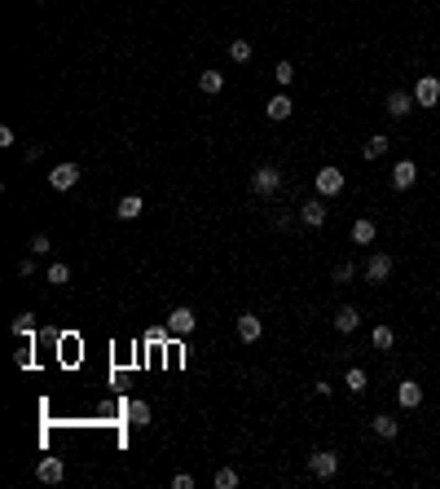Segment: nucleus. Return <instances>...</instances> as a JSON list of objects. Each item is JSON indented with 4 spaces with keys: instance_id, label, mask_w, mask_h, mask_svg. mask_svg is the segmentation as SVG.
Listing matches in <instances>:
<instances>
[{
    "instance_id": "obj_1",
    "label": "nucleus",
    "mask_w": 440,
    "mask_h": 489,
    "mask_svg": "<svg viewBox=\"0 0 440 489\" xmlns=\"http://www.w3.org/2000/svg\"><path fill=\"white\" fill-rule=\"evenodd\" d=\"M194 326H198V313H194V308L190 304H176L172 308V313H168V336H194Z\"/></svg>"
},
{
    "instance_id": "obj_2",
    "label": "nucleus",
    "mask_w": 440,
    "mask_h": 489,
    "mask_svg": "<svg viewBox=\"0 0 440 489\" xmlns=\"http://www.w3.org/2000/svg\"><path fill=\"white\" fill-rule=\"evenodd\" d=\"M334 472H339V454H334V450H313V454H308V476L330 480Z\"/></svg>"
},
{
    "instance_id": "obj_3",
    "label": "nucleus",
    "mask_w": 440,
    "mask_h": 489,
    "mask_svg": "<svg viewBox=\"0 0 440 489\" xmlns=\"http://www.w3.org/2000/svg\"><path fill=\"white\" fill-rule=\"evenodd\" d=\"M277 186H282V172L273 168V163H260V168H255L251 172V194H277Z\"/></svg>"
},
{
    "instance_id": "obj_4",
    "label": "nucleus",
    "mask_w": 440,
    "mask_h": 489,
    "mask_svg": "<svg viewBox=\"0 0 440 489\" xmlns=\"http://www.w3.org/2000/svg\"><path fill=\"white\" fill-rule=\"evenodd\" d=\"M313 186H317V194H322V198H330V194H344V168L326 163V168L313 176Z\"/></svg>"
},
{
    "instance_id": "obj_5",
    "label": "nucleus",
    "mask_w": 440,
    "mask_h": 489,
    "mask_svg": "<svg viewBox=\"0 0 440 489\" xmlns=\"http://www.w3.org/2000/svg\"><path fill=\"white\" fill-rule=\"evenodd\" d=\"M392 269H396V261H392V256H387V251H374L361 273H366V282H374V287H379V282H387V278H392Z\"/></svg>"
},
{
    "instance_id": "obj_6",
    "label": "nucleus",
    "mask_w": 440,
    "mask_h": 489,
    "mask_svg": "<svg viewBox=\"0 0 440 489\" xmlns=\"http://www.w3.org/2000/svg\"><path fill=\"white\" fill-rule=\"evenodd\" d=\"M414 101H419V106H440V80L436 75H419V80H414Z\"/></svg>"
},
{
    "instance_id": "obj_7",
    "label": "nucleus",
    "mask_w": 440,
    "mask_h": 489,
    "mask_svg": "<svg viewBox=\"0 0 440 489\" xmlns=\"http://www.w3.org/2000/svg\"><path fill=\"white\" fill-rule=\"evenodd\" d=\"M414 106H419V101H414V93H405V89H392V93H387V101H383V111L392 115V119H405Z\"/></svg>"
},
{
    "instance_id": "obj_8",
    "label": "nucleus",
    "mask_w": 440,
    "mask_h": 489,
    "mask_svg": "<svg viewBox=\"0 0 440 489\" xmlns=\"http://www.w3.org/2000/svg\"><path fill=\"white\" fill-rule=\"evenodd\" d=\"M48 186L53 190H75L80 186V163H58L53 172H48Z\"/></svg>"
},
{
    "instance_id": "obj_9",
    "label": "nucleus",
    "mask_w": 440,
    "mask_h": 489,
    "mask_svg": "<svg viewBox=\"0 0 440 489\" xmlns=\"http://www.w3.org/2000/svg\"><path fill=\"white\" fill-rule=\"evenodd\" d=\"M396 405H401V410H419V405H423V383L401 379V383H396Z\"/></svg>"
},
{
    "instance_id": "obj_10",
    "label": "nucleus",
    "mask_w": 440,
    "mask_h": 489,
    "mask_svg": "<svg viewBox=\"0 0 440 489\" xmlns=\"http://www.w3.org/2000/svg\"><path fill=\"white\" fill-rule=\"evenodd\" d=\"M414 181H419V168H414V159H401L392 168V190L405 194V190H414Z\"/></svg>"
},
{
    "instance_id": "obj_11",
    "label": "nucleus",
    "mask_w": 440,
    "mask_h": 489,
    "mask_svg": "<svg viewBox=\"0 0 440 489\" xmlns=\"http://www.w3.org/2000/svg\"><path fill=\"white\" fill-rule=\"evenodd\" d=\"M62 476H66V463H62V458H40V463H36V480L62 485Z\"/></svg>"
},
{
    "instance_id": "obj_12",
    "label": "nucleus",
    "mask_w": 440,
    "mask_h": 489,
    "mask_svg": "<svg viewBox=\"0 0 440 489\" xmlns=\"http://www.w3.org/2000/svg\"><path fill=\"white\" fill-rule=\"evenodd\" d=\"M300 221H304L308 229H322V225L330 221V212H326V203H322V198H308L304 208H300Z\"/></svg>"
},
{
    "instance_id": "obj_13",
    "label": "nucleus",
    "mask_w": 440,
    "mask_h": 489,
    "mask_svg": "<svg viewBox=\"0 0 440 489\" xmlns=\"http://www.w3.org/2000/svg\"><path fill=\"white\" fill-rule=\"evenodd\" d=\"M330 322H334V331H339V336H352V331L361 326V313H357L352 304H344V308H334V318H330Z\"/></svg>"
},
{
    "instance_id": "obj_14",
    "label": "nucleus",
    "mask_w": 440,
    "mask_h": 489,
    "mask_svg": "<svg viewBox=\"0 0 440 489\" xmlns=\"http://www.w3.org/2000/svg\"><path fill=\"white\" fill-rule=\"evenodd\" d=\"M291 111H295V101H291L287 93H273V97H269V106H265V115H269L273 123H282V119H291Z\"/></svg>"
},
{
    "instance_id": "obj_15",
    "label": "nucleus",
    "mask_w": 440,
    "mask_h": 489,
    "mask_svg": "<svg viewBox=\"0 0 440 489\" xmlns=\"http://www.w3.org/2000/svg\"><path fill=\"white\" fill-rule=\"evenodd\" d=\"M260 336H265L260 318H255V313H238V340H242V344H255Z\"/></svg>"
},
{
    "instance_id": "obj_16",
    "label": "nucleus",
    "mask_w": 440,
    "mask_h": 489,
    "mask_svg": "<svg viewBox=\"0 0 440 489\" xmlns=\"http://www.w3.org/2000/svg\"><path fill=\"white\" fill-rule=\"evenodd\" d=\"M141 212H145V203H141V194H123V198L115 203V216H119V221H137Z\"/></svg>"
},
{
    "instance_id": "obj_17",
    "label": "nucleus",
    "mask_w": 440,
    "mask_h": 489,
    "mask_svg": "<svg viewBox=\"0 0 440 489\" xmlns=\"http://www.w3.org/2000/svg\"><path fill=\"white\" fill-rule=\"evenodd\" d=\"M374 238H379V225H374L370 216H361V221L352 225V243H357V247H370Z\"/></svg>"
},
{
    "instance_id": "obj_18",
    "label": "nucleus",
    "mask_w": 440,
    "mask_h": 489,
    "mask_svg": "<svg viewBox=\"0 0 440 489\" xmlns=\"http://www.w3.org/2000/svg\"><path fill=\"white\" fill-rule=\"evenodd\" d=\"M387 150H392V141H387L383 133H374V137H370L366 146H361V159H366V163H374V159H383Z\"/></svg>"
},
{
    "instance_id": "obj_19",
    "label": "nucleus",
    "mask_w": 440,
    "mask_h": 489,
    "mask_svg": "<svg viewBox=\"0 0 440 489\" xmlns=\"http://www.w3.org/2000/svg\"><path fill=\"white\" fill-rule=\"evenodd\" d=\"M370 344H374V348H379V353H392V348H396V331H392V326H383V322H379V326H374V331H370Z\"/></svg>"
},
{
    "instance_id": "obj_20",
    "label": "nucleus",
    "mask_w": 440,
    "mask_h": 489,
    "mask_svg": "<svg viewBox=\"0 0 440 489\" xmlns=\"http://www.w3.org/2000/svg\"><path fill=\"white\" fill-rule=\"evenodd\" d=\"M344 388H348V393H366V388H370V375L361 370V366H348V370H344Z\"/></svg>"
},
{
    "instance_id": "obj_21",
    "label": "nucleus",
    "mask_w": 440,
    "mask_h": 489,
    "mask_svg": "<svg viewBox=\"0 0 440 489\" xmlns=\"http://www.w3.org/2000/svg\"><path fill=\"white\" fill-rule=\"evenodd\" d=\"M150 419H154V410L145 401H128V423L133 428H150Z\"/></svg>"
},
{
    "instance_id": "obj_22",
    "label": "nucleus",
    "mask_w": 440,
    "mask_h": 489,
    "mask_svg": "<svg viewBox=\"0 0 440 489\" xmlns=\"http://www.w3.org/2000/svg\"><path fill=\"white\" fill-rule=\"evenodd\" d=\"M374 436H383V441H396V432H401V423L392 419V415H374Z\"/></svg>"
},
{
    "instance_id": "obj_23",
    "label": "nucleus",
    "mask_w": 440,
    "mask_h": 489,
    "mask_svg": "<svg viewBox=\"0 0 440 489\" xmlns=\"http://www.w3.org/2000/svg\"><path fill=\"white\" fill-rule=\"evenodd\" d=\"M198 89H203L207 97H216V93L225 89V75H220V71H203V75H198Z\"/></svg>"
},
{
    "instance_id": "obj_24",
    "label": "nucleus",
    "mask_w": 440,
    "mask_h": 489,
    "mask_svg": "<svg viewBox=\"0 0 440 489\" xmlns=\"http://www.w3.org/2000/svg\"><path fill=\"white\" fill-rule=\"evenodd\" d=\"M14 336L31 344V336H36V318H31V313H18V318H14Z\"/></svg>"
},
{
    "instance_id": "obj_25",
    "label": "nucleus",
    "mask_w": 440,
    "mask_h": 489,
    "mask_svg": "<svg viewBox=\"0 0 440 489\" xmlns=\"http://www.w3.org/2000/svg\"><path fill=\"white\" fill-rule=\"evenodd\" d=\"M251 54H255V49H251V40H242V36H238L234 44H229V58H234L238 66H242V62H251Z\"/></svg>"
},
{
    "instance_id": "obj_26",
    "label": "nucleus",
    "mask_w": 440,
    "mask_h": 489,
    "mask_svg": "<svg viewBox=\"0 0 440 489\" xmlns=\"http://www.w3.org/2000/svg\"><path fill=\"white\" fill-rule=\"evenodd\" d=\"M238 485V468H220L216 472V489H234Z\"/></svg>"
},
{
    "instance_id": "obj_27",
    "label": "nucleus",
    "mask_w": 440,
    "mask_h": 489,
    "mask_svg": "<svg viewBox=\"0 0 440 489\" xmlns=\"http://www.w3.org/2000/svg\"><path fill=\"white\" fill-rule=\"evenodd\" d=\"M48 282H53V287H66V282H71V269H66V265H48Z\"/></svg>"
},
{
    "instance_id": "obj_28",
    "label": "nucleus",
    "mask_w": 440,
    "mask_h": 489,
    "mask_svg": "<svg viewBox=\"0 0 440 489\" xmlns=\"http://www.w3.org/2000/svg\"><path fill=\"white\" fill-rule=\"evenodd\" d=\"M357 278V265L352 261H339V265H334V282H352Z\"/></svg>"
},
{
    "instance_id": "obj_29",
    "label": "nucleus",
    "mask_w": 440,
    "mask_h": 489,
    "mask_svg": "<svg viewBox=\"0 0 440 489\" xmlns=\"http://www.w3.org/2000/svg\"><path fill=\"white\" fill-rule=\"evenodd\" d=\"M27 251H31V256H48V251H53V243H48V234H36Z\"/></svg>"
},
{
    "instance_id": "obj_30",
    "label": "nucleus",
    "mask_w": 440,
    "mask_h": 489,
    "mask_svg": "<svg viewBox=\"0 0 440 489\" xmlns=\"http://www.w3.org/2000/svg\"><path fill=\"white\" fill-rule=\"evenodd\" d=\"M273 75H277V84H291V80H295V66H291V62H277Z\"/></svg>"
},
{
    "instance_id": "obj_31",
    "label": "nucleus",
    "mask_w": 440,
    "mask_h": 489,
    "mask_svg": "<svg viewBox=\"0 0 440 489\" xmlns=\"http://www.w3.org/2000/svg\"><path fill=\"white\" fill-rule=\"evenodd\" d=\"M172 489H194V476H190V472H176V476H172Z\"/></svg>"
},
{
    "instance_id": "obj_32",
    "label": "nucleus",
    "mask_w": 440,
    "mask_h": 489,
    "mask_svg": "<svg viewBox=\"0 0 440 489\" xmlns=\"http://www.w3.org/2000/svg\"><path fill=\"white\" fill-rule=\"evenodd\" d=\"M18 273H22V278L36 273V261H31V256H22V261H18Z\"/></svg>"
},
{
    "instance_id": "obj_33",
    "label": "nucleus",
    "mask_w": 440,
    "mask_h": 489,
    "mask_svg": "<svg viewBox=\"0 0 440 489\" xmlns=\"http://www.w3.org/2000/svg\"><path fill=\"white\" fill-rule=\"evenodd\" d=\"M436 296H440V287H436Z\"/></svg>"
}]
</instances>
